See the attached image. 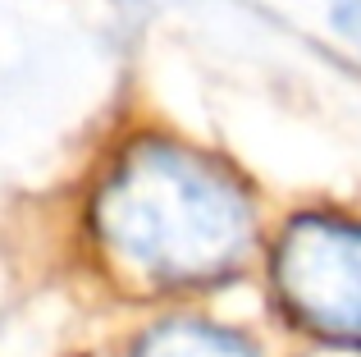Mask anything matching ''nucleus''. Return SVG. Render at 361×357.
I'll return each instance as SVG.
<instances>
[{
    "label": "nucleus",
    "instance_id": "3",
    "mask_svg": "<svg viewBox=\"0 0 361 357\" xmlns=\"http://www.w3.org/2000/svg\"><path fill=\"white\" fill-rule=\"evenodd\" d=\"M137 357H256L243 339L215 330V325H197V321H174L160 325L142 339Z\"/></svg>",
    "mask_w": 361,
    "mask_h": 357
},
{
    "label": "nucleus",
    "instance_id": "2",
    "mask_svg": "<svg viewBox=\"0 0 361 357\" xmlns=\"http://www.w3.org/2000/svg\"><path fill=\"white\" fill-rule=\"evenodd\" d=\"M274 289L307 330L361 344V224L338 215L293 220L274 248Z\"/></svg>",
    "mask_w": 361,
    "mask_h": 357
},
{
    "label": "nucleus",
    "instance_id": "1",
    "mask_svg": "<svg viewBox=\"0 0 361 357\" xmlns=\"http://www.w3.org/2000/svg\"><path fill=\"white\" fill-rule=\"evenodd\" d=\"M92 224L123 270L151 284L229 275L252 243V197L224 165L174 143H137L92 202Z\"/></svg>",
    "mask_w": 361,
    "mask_h": 357
},
{
    "label": "nucleus",
    "instance_id": "4",
    "mask_svg": "<svg viewBox=\"0 0 361 357\" xmlns=\"http://www.w3.org/2000/svg\"><path fill=\"white\" fill-rule=\"evenodd\" d=\"M334 28L353 46H361V0H334Z\"/></svg>",
    "mask_w": 361,
    "mask_h": 357
}]
</instances>
